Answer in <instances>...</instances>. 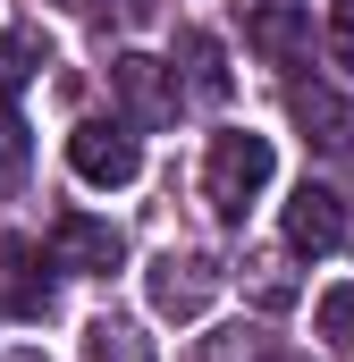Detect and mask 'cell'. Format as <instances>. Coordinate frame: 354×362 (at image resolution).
Masks as SVG:
<instances>
[{
  "instance_id": "obj_4",
  "label": "cell",
  "mask_w": 354,
  "mask_h": 362,
  "mask_svg": "<svg viewBox=\"0 0 354 362\" xmlns=\"http://www.w3.org/2000/svg\"><path fill=\"white\" fill-rule=\"evenodd\" d=\"M110 93H118V118H127L135 135H144V127H169V118H177V68L144 59V51L110 59Z\"/></svg>"
},
{
  "instance_id": "obj_17",
  "label": "cell",
  "mask_w": 354,
  "mask_h": 362,
  "mask_svg": "<svg viewBox=\"0 0 354 362\" xmlns=\"http://www.w3.org/2000/svg\"><path fill=\"white\" fill-rule=\"evenodd\" d=\"M68 8H93V0H68Z\"/></svg>"
},
{
  "instance_id": "obj_3",
  "label": "cell",
  "mask_w": 354,
  "mask_h": 362,
  "mask_svg": "<svg viewBox=\"0 0 354 362\" xmlns=\"http://www.w3.org/2000/svg\"><path fill=\"white\" fill-rule=\"evenodd\" d=\"M144 303H152L161 320H202V312L219 303V262H211V253H161V262L144 270Z\"/></svg>"
},
{
  "instance_id": "obj_2",
  "label": "cell",
  "mask_w": 354,
  "mask_h": 362,
  "mask_svg": "<svg viewBox=\"0 0 354 362\" xmlns=\"http://www.w3.org/2000/svg\"><path fill=\"white\" fill-rule=\"evenodd\" d=\"M68 169L101 194H118V185L144 177V144H135V127L127 118H85L76 135H68Z\"/></svg>"
},
{
  "instance_id": "obj_9",
  "label": "cell",
  "mask_w": 354,
  "mask_h": 362,
  "mask_svg": "<svg viewBox=\"0 0 354 362\" xmlns=\"http://www.w3.org/2000/svg\"><path fill=\"white\" fill-rule=\"evenodd\" d=\"M287 110H295V127H304L312 144H346L354 135V110L329 85H287Z\"/></svg>"
},
{
  "instance_id": "obj_6",
  "label": "cell",
  "mask_w": 354,
  "mask_h": 362,
  "mask_svg": "<svg viewBox=\"0 0 354 362\" xmlns=\"http://www.w3.org/2000/svg\"><path fill=\"white\" fill-rule=\"evenodd\" d=\"M245 42H253L262 59H278V68H295V59L312 51V8H304V0H253V8H245Z\"/></svg>"
},
{
  "instance_id": "obj_13",
  "label": "cell",
  "mask_w": 354,
  "mask_h": 362,
  "mask_svg": "<svg viewBox=\"0 0 354 362\" xmlns=\"http://www.w3.org/2000/svg\"><path fill=\"white\" fill-rule=\"evenodd\" d=\"M25 160H34L25 118H17V110H0V194H17V185H25Z\"/></svg>"
},
{
  "instance_id": "obj_18",
  "label": "cell",
  "mask_w": 354,
  "mask_h": 362,
  "mask_svg": "<svg viewBox=\"0 0 354 362\" xmlns=\"http://www.w3.org/2000/svg\"><path fill=\"white\" fill-rule=\"evenodd\" d=\"M346 144H354V135H346Z\"/></svg>"
},
{
  "instance_id": "obj_5",
  "label": "cell",
  "mask_w": 354,
  "mask_h": 362,
  "mask_svg": "<svg viewBox=\"0 0 354 362\" xmlns=\"http://www.w3.org/2000/svg\"><path fill=\"white\" fill-rule=\"evenodd\" d=\"M127 262V236L110 228V219H93V211H68L59 228H51V270H76V278H110Z\"/></svg>"
},
{
  "instance_id": "obj_12",
  "label": "cell",
  "mask_w": 354,
  "mask_h": 362,
  "mask_svg": "<svg viewBox=\"0 0 354 362\" xmlns=\"http://www.w3.org/2000/svg\"><path fill=\"white\" fill-rule=\"evenodd\" d=\"M0 270H8V303H17L25 320L51 312V278H34V253H0Z\"/></svg>"
},
{
  "instance_id": "obj_8",
  "label": "cell",
  "mask_w": 354,
  "mask_h": 362,
  "mask_svg": "<svg viewBox=\"0 0 354 362\" xmlns=\"http://www.w3.org/2000/svg\"><path fill=\"white\" fill-rule=\"evenodd\" d=\"M177 68H185V93L194 101H228V51H219V34H202V25H185L177 34Z\"/></svg>"
},
{
  "instance_id": "obj_15",
  "label": "cell",
  "mask_w": 354,
  "mask_h": 362,
  "mask_svg": "<svg viewBox=\"0 0 354 362\" xmlns=\"http://www.w3.org/2000/svg\"><path fill=\"white\" fill-rule=\"evenodd\" d=\"M329 59L354 68V0H329Z\"/></svg>"
},
{
  "instance_id": "obj_1",
  "label": "cell",
  "mask_w": 354,
  "mask_h": 362,
  "mask_svg": "<svg viewBox=\"0 0 354 362\" xmlns=\"http://www.w3.org/2000/svg\"><path fill=\"white\" fill-rule=\"evenodd\" d=\"M270 177H278V144H270V135H253V127H219V135H211V152H202V202H211L228 228L270 194Z\"/></svg>"
},
{
  "instance_id": "obj_11",
  "label": "cell",
  "mask_w": 354,
  "mask_h": 362,
  "mask_svg": "<svg viewBox=\"0 0 354 362\" xmlns=\"http://www.w3.org/2000/svg\"><path fill=\"white\" fill-rule=\"evenodd\" d=\"M85 362H152V337L135 320H93L85 329Z\"/></svg>"
},
{
  "instance_id": "obj_7",
  "label": "cell",
  "mask_w": 354,
  "mask_h": 362,
  "mask_svg": "<svg viewBox=\"0 0 354 362\" xmlns=\"http://www.w3.org/2000/svg\"><path fill=\"white\" fill-rule=\"evenodd\" d=\"M346 245V202L329 185H295L287 194V253H338Z\"/></svg>"
},
{
  "instance_id": "obj_10",
  "label": "cell",
  "mask_w": 354,
  "mask_h": 362,
  "mask_svg": "<svg viewBox=\"0 0 354 362\" xmlns=\"http://www.w3.org/2000/svg\"><path fill=\"white\" fill-rule=\"evenodd\" d=\"M312 329H321V346H329V354H354V278L321 286V303H312Z\"/></svg>"
},
{
  "instance_id": "obj_16",
  "label": "cell",
  "mask_w": 354,
  "mask_h": 362,
  "mask_svg": "<svg viewBox=\"0 0 354 362\" xmlns=\"http://www.w3.org/2000/svg\"><path fill=\"white\" fill-rule=\"evenodd\" d=\"M0 362H51V354H0Z\"/></svg>"
},
{
  "instance_id": "obj_14",
  "label": "cell",
  "mask_w": 354,
  "mask_h": 362,
  "mask_svg": "<svg viewBox=\"0 0 354 362\" xmlns=\"http://www.w3.org/2000/svg\"><path fill=\"white\" fill-rule=\"evenodd\" d=\"M25 76H34V42L25 34H0V110H17Z\"/></svg>"
}]
</instances>
